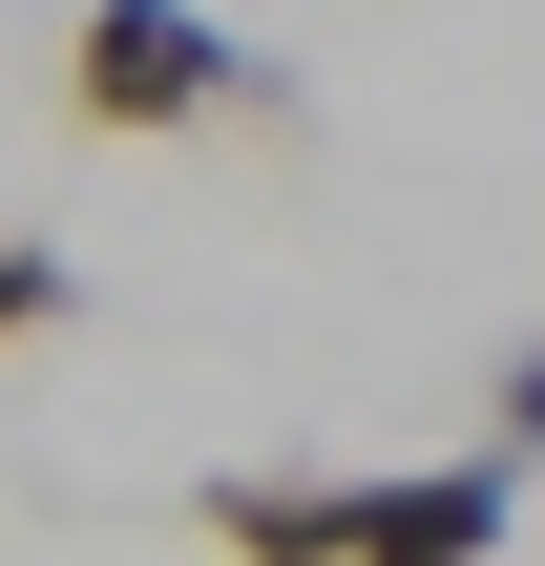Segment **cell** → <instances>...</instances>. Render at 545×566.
<instances>
[{"label":"cell","mask_w":545,"mask_h":566,"mask_svg":"<svg viewBox=\"0 0 545 566\" xmlns=\"http://www.w3.org/2000/svg\"><path fill=\"white\" fill-rule=\"evenodd\" d=\"M231 105H273V84H252V42H231L210 0H84V21H63V126L168 147V126H231Z\"/></svg>","instance_id":"cell-1"},{"label":"cell","mask_w":545,"mask_h":566,"mask_svg":"<svg viewBox=\"0 0 545 566\" xmlns=\"http://www.w3.org/2000/svg\"><path fill=\"white\" fill-rule=\"evenodd\" d=\"M504 441L483 462H420V483H357V566H504Z\"/></svg>","instance_id":"cell-2"},{"label":"cell","mask_w":545,"mask_h":566,"mask_svg":"<svg viewBox=\"0 0 545 566\" xmlns=\"http://www.w3.org/2000/svg\"><path fill=\"white\" fill-rule=\"evenodd\" d=\"M189 525H210L231 566H357V483H336V462H231Z\"/></svg>","instance_id":"cell-3"},{"label":"cell","mask_w":545,"mask_h":566,"mask_svg":"<svg viewBox=\"0 0 545 566\" xmlns=\"http://www.w3.org/2000/svg\"><path fill=\"white\" fill-rule=\"evenodd\" d=\"M483 441H504V462H545V336H504V378H483Z\"/></svg>","instance_id":"cell-4"},{"label":"cell","mask_w":545,"mask_h":566,"mask_svg":"<svg viewBox=\"0 0 545 566\" xmlns=\"http://www.w3.org/2000/svg\"><path fill=\"white\" fill-rule=\"evenodd\" d=\"M63 294H84V273H63V252H42V231H21V252H0V336H42V315H63Z\"/></svg>","instance_id":"cell-5"}]
</instances>
